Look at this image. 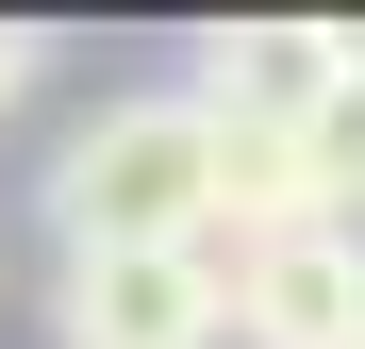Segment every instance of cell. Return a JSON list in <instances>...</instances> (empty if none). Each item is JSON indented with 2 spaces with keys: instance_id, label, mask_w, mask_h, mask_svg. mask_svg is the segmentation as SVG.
Here are the masks:
<instances>
[{
  "instance_id": "7a4b0ae2",
  "label": "cell",
  "mask_w": 365,
  "mask_h": 349,
  "mask_svg": "<svg viewBox=\"0 0 365 349\" xmlns=\"http://www.w3.org/2000/svg\"><path fill=\"white\" fill-rule=\"evenodd\" d=\"M50 349H232V283H216V250H67Z\"/></svg>"
},
{
  "instance_id": "277c9868",
  "label": "cell",
  "mask_w": 365,
  "mask_h": 349,
  "mask_svg": "<svg viewBox=\"0 0 365 349\" xmlns=\"http://www.w3.org/2000/svg\"><path fill=\"white\" fill-rule=\"evenodd\" d=\"M216 283H232V349H365V233L332 216L216 250Z\"/></svg>"
},
{
  "instance_id": "5b68a950",
  "label": "cell",
  "mask_w": 365,
  "mask_h": 349,
  "mask_svg": "<svg viewBox=\"0 0 365 349\" xmlns=\"http://www.w3.org/2000/svg\"><path fill=\"white\" fill-rule=\"evenodd\" d=\"M299 216L365 233V34H349V84L316 100V133H299Z\"/></svg>"
},
{
  "instance_id": "8992f818",
  "label": "cell",
  "mask_w": 365,
  "mask_h": 349,
  "mask_svg": "<svg viewBox=\"0 0 365 349\" xmlns=\"http://www.w3.org/2000/svg\"><path fill=\"white\" fill-rule=\"evenodd\" d=\"M34 67H50V34H34V17H0V116L34 100Z\"/></svg>"
},
{
  "instance_id": "3957f363",
  "label": "cell",
  "mask_w": 365,
  "mask_h": 349,
  "mask_svg": "<svg viewBox=\"0 0 365 349\" xmlns=\"http://www.w3.org/2000/svg\"><path fill=\"white\" fill-rule=\"evenodd\" d=\"M332 84H349V17H216V34H200V84H182V100H200L216 133H266V150H299Z\"/></svg>"
},
{
  "instance_id": "6da1fadb",
  "label": "cell",
  "mask_w": 365,
  "mask_h": 349,
  "mask_svg": "<svg viewBox=\"0 0 365 349\" xmlns=\"http://www.w3.org/2000/svg\"><path fill=\"white\" fill-rule=\"evenodd\" d=\"M50 233L67 250H216V116L200 100H100L50 150Z\"/></svg>"
}]
</instances>
